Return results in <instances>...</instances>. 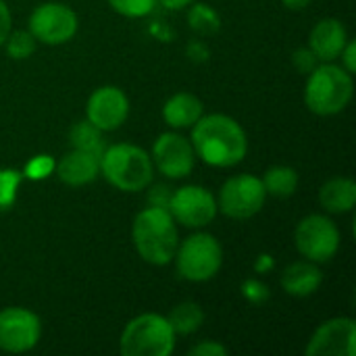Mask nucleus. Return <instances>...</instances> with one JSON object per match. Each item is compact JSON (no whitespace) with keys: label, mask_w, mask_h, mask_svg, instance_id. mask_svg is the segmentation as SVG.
I'll use <instances>...</instances> for the list:
<instances>
[{"label":"nucleus","mask_w":356,"mask_h":356,"mask_svg":"<svg viewBox=\"0 0 356 356\" xmlns=\"http://www.w3.org/2000/svg\"><path fill=\"white\" fill-rule=\"evenodd\" d=\"M10 25H13L10 10H8L6 2L0 0V46H4V40H6V35L10 33Z\"/></svg>","instance_id":"obj_31"},{"label":"nucleus","mask_w":356,"mask_h":356,"mask_svg":"<svg viewBox=\"0 0 356 356\" xmlns=\"http://www.w3.org/2000/svg\"><path fill=\"white\" fill-rule=\"evenodd\" d=\"M175 223L184 227H204L217 217V198L202 186H184L171 192L167 204Z\"/></svg>","instance_id":"obj_10"},{"label":"nucleus","mask_w":356,"mask_h":356,"mask_svg":"<svg viewBox=\"0 0 356 356\" xmlns=\"http://www.w3.org/2000/svg\"><path fill=\"white\" fill-rule=\"evenodd\" d=\"M188 355L192 356H225L227 355V348L219 342H200L196 344L194 348L188 350Z\"/></svg>","instance_id":"obj_29"},{"label":"nucleus","mask_w":356,"mask_h":356,"mask_svg":"<svg viewBox=\"0 0 356 356\" xmlns=\"http://www.w3.org/2000/svg\"><path fill=\"white\" fill-rule=\"evenodd\" d=\"M169 188L167 186H156L152 188L150 192V207H165L169 204V198H171V192H167Z\"/></svg>","instance_id":"obj_33"},{"label":"nucleus","mask_w":356,"mask_h":356,"mask_svg":"<svg viewBox=\"0 0 356 356\" xmlns=\"http://www.w3.org/2000/svg\"><path fill=\"white\" fill-rule=\"evenodd\" d=\"M355 94L353 73L344 67L323 63L315 67L307 79L305 88V102L311 113L321 117H332L342 113Z\"/></svg>","instance_id":"obj_4"},{"label":"nucleus","mask_w":356,"mask_h":356,"mask_svg":"<svg viewBox=\"0 0 356 356\" xmlns=\"http://www.w3.org/2000/svg\"><path fill=\"white\" fill-rule=\"evenodd\" d=\"M298 252L313 263H327L340 248V229L325 215H309L298 221L294 232Z\"/></svg>","instance_id":"obj_8"},{"label":"nucleus","mask_w":356,"mask_h":356,"mask_svg":"<svg viewBox=\"0 0 356 356\" xmlns=\"http://www.w3.org/2000/svg\"><path fill=\"white\" fill-rule=\"evenodd\" d=\"M100 173L121 192H140L150 186L154 175L152 159L134 144H113L100 154Z\"/></svg>","instance_id":"obj_3"},{"label":"nucleus","mask_w":356,"mask_h":356,"mask_svg":"<svg viewBox=\"0 0 356 356\" xmlns=\"http://www.w3.org/2000/svg\"><path fill=\"white\" fill-rule=\"evenodd\" d=\"M282 2L290 10H302V8H307L311 4V0H282Z\"/></svg>","instance_id":"obj_35"},{"label":"nucleus","mask_w":356,"mask_h":356,"mask_svg":"<svg viewBox=\"0 0 356 356\" xmlns=\"http://www.w3.org/2000/svg\"><path fill=\"white\" fill-rule=\"evenodd\" d=\"M200 117H202V102L188 92L173 94L163 106V119L173 129L192 127Z\"/></svg>","instance_id":"obj_18"},{"label":"nucleus","mask_w":356,"mask_h":356,"mask_svg":"<svg viewBox=\"0 0 356 356\" xmlns=\"http://www.w3.org/2000/svg\"><path fill=\"white\" fill-rule=\"evenodd\" d=\"M159 4H163L165 8H169V10H181V8H186V6H190L194 0H156Z\"/></svg>","instance_id":"obj_34"},{"label":"nucleus","mask_w":356,"mask_h":356,"mask_svg":"<svg viewBox=\"0 0 356 356\" xmlns=\"http://www.w3.org/2000/svg\"><path fill=\"white\" fill-rule=\"evenodd\" d=\"M190 23L194 29L202 31V33H211L219 29V17L217 13L207 6V4H196L190 13Z\"/></svg>","instance_id":"obj_27"},{"label":"nucleus","mask_w":356,"mask_h":356,"mask_svg":"<svg viewBox=\"0 0 356 356\" xmlns=\"http://www.w3.org/2000/svg\"><path fill=\"white\" fill-rule=\"evenodd\" d=\"M35 44L38 40L31 35V31H10L4 40V46H6V52L10 58L15 60H23V58H29L33 52H35Z\"/></svg>","instance_id":"obj_23"},{"label":"nucleus","mask_w":356,"mask_h":356,"mask_svg":"<svg viewBox=\"0 0 356 356\" xmlns=\"http://www.w3.org/2000/svg\"><path fill=\"white\" fill-rule=\"evenodd\" d=\"M131 240L142 261L163 267L175 257L179 238L175 219L165 207H148L140 211L131 225Z\"/></svg>","instance_id":"obj_2"},{"label":"nucleus","mask_w":356,"mask_h":356,"mask_svg":"<svg viewBox=\"0 0 356 356\" xmlns=\"http://www.w3.org/2000/svg\"><path fill=\"white\" fill-rule=\"evenodd\" d=\"M348 42V33H346V27L342 21L338 19H321L313 31H311V38H309V48L313 50V54L323 60V63H332L340 56L342 48L346 46Z\"/></svg>","instance_id":"obj_15"},{"label":"nucleus","mask_w":356,"mask_h":356,"mask_svg":"<svg viewBox=\"0 0 356 356\" xmlns=\"http://www.w3.org/2000/svg\"><path fill=\"white\" fill-rule=\"evenodd\" d=\"M175 348V332L167 317L144 313L134 317L119 340L123 356H169Z\"/></svg>","instance_id":"obj_5"},{"label":"nucleus","mask_w":356,"mask_h":356,"mask_svg":"<svg viewBox=\"0 0 356 356\" xmlns=\"http://www.w3.org/2000/svg\"><path fill=\"white\" fill-rule=\"evenodd\" d=\"M263 186L267 190V194L271 196H292L298 188V173L292 167L286 165H275L271 169H267L265 177H263Z\"/></svg>","instance_id":"obj_20"},{"label":"nucleus","mask_w":356,"mask_h":356,"mask_svg":"<svg viewBox=\"0 0 356 356\" xmlns=\"http://www.w3.org/2000/svg\"><path fill=\"white\" fill-rule=\"evenodd\" d=\"M242 292H244V296H246L250 302H257V305H261V302L267 300V296H269L267 288H265L261 282H257V280H248V282L244 284Z\"/></svg>","instance_id":"obj_28"},{"label":"nucleus","mask_w":356,"mask_h":356,"mask_svg":"<svg viewBox=\"0 0 356 356\" xmlns=\"http://www.w3.org/2000/svg\"><path fill=\"white\" fill-rule=\"evenodd\" d=\"M79 21L73 8L63 2H44L33 8L29 15V31L31 35L48 46H58L77 33Z\"/></svg>","instance_id":"obj_9"},{"label":"nucleus","mask_w":356,"mask_h":356,"mask_svg":"<svg viewBox=\"0 0 356 356\" xmlns=\"http://www.w3.org/2000/svg\"><path fill=\"white\" fill-rule=\"evenodd\" d=\"M321 282H323V273L319 271V267L313 261L292 263L282 273V288L286 290V294L298 296V298H307V296L315 294L319 290Z\"/></svg>","instance_id":"obj_17"},{"label":"nucleus","mask_w":356,"mask_h":356,"mask_svg":"<svg viewBox=\"0 0 356 356\" xmlns=\"http://www.w3.org/2000/svg\"><path fill=\"white\" fill-rule=\"evenodd\" d=\"M69 142L73 148L77 150H86V152H92L96 156L102 154L104 150V142H102V131L92 125L88 119L86 121H79L71 127L69 131Z\"/></svg>","instance_id":"obj_22"},{"label":"nucleus","mask_w":356,"mask_h":356,"mask_svg":"<svg viewBox=\"0 0 356 356\" xmlns=\"http://www.w3.org/2000/svg\"><path fill=\"white\" fill-rule=\"evenodd\" d=\"M356 323L350 317H334L317 327L307 355L309 356H355Z\"/></svg>","instance_id":"obj_14"},{"label":"nucleus","mask_w":356,"mask_h":356,"mask_svg":"<svg viewBox=\"0 0 356 356\" xmlns=\"http://www.w3.org/2000/svg\"><path fill=\"white\" fill-rule=\"evenodd\" d=\"M21 181L23 173L19 169H0V211L13 209Z\"/></svg>","instance_id":"obj_24"},{"label":"nucleus","mask_w":356,"mask_h":356,"mask_svg":"<svg viewBox=\"0 0 356 356\" xmlns=\"http://www.w3.org/2000/svg\"><path fill=\"white\" fill-rule=\"evenodd\" d=\"M192 148L200 161L211 167H234L248 152L244 127L221 113L202 115L192 125Z\"/></svg>","instance_id":"obj_1"},{"label":"nucleus","mask_w":356,"mask_h":356,"mask_svg":"<svg viewBox=\"0 0 356 356\" xmlns=\"http://www.w3.org/2000/svg\"><path fill=\"white\" fill-rule=\"evenodd\" d=\"M319 202L327 213H350L356 204V184L348 177H334L319 190Z\"/></svg>","instance_id":"obj_19"},{"label":"nucleus","mask_w":356,"mask_h":356,"mask_svg":"<svg viewBox=\"0 0 356 356\" xmlns=\"http://www.w3.org/2000/svg\"><path fill=\"white\" fill-rule=\"evenodd\" d=\"M152 165L171 179H181L192 173L196 163V152L192 142L175 131H165L152 146Z\"/></svg>","instance_id":"obj_12"},{"label":"nucleus","mask_w":356,"mask_h":356,"mask_svg":"<svg viewBox=\"0 0 356 356\" xmlns=\"http://www.w3.org/2000/svg\"><path fill=\"white\" fill-rule=\"evenodd\" d=\"M115 13L129 17V19H140L146 17L154 10L156 0H108Z\"/></svg>","instance_id":"obj_25"},{"label":"nucleus","mask_w":356,"mask_h":356,"mask_svg":"<svg viewBox=\"0 0 356 356\" xmlns=\"http://www.w3.org/2000/svg\"><path fill=\"white\" fill-rule=\"evenodd\" d=\"M42 336L40 317L21 307H8L0 311V350L4 353H29L35 348Z\"/></svg>","instance_id":"obj_11"},{"label":"nucleus","mask_w":356,"mask_h":356,"mask_svg":"<svg viewBox=\"0 0 356 356\" xmlns=\"http://www.w3.org/2000/svg\"><path fill=\"white\" fill-rule=\"evenodd\" d=\"M54 169L63 184L71 188H79L94 181L100 175V156L73 148L56 163Z\"/></svg>","instance_id":"obj_16"},{"label":"nucleus","mask_w":356,"mask_h":356,"mask_svg":"<svg viewBox=\"0 0 356 356\" xmlns=\"http://www.w3.org/2000/svg\"><path fill=\"white\" fill-rule=\"evenodd\" d=\"M129 115V100L125 92L117 86L96 88L86 104V119L100 131L119 129Z\"/></svg>","instance_id":"obj_13"},{"label":"nucleus","mask_w":356,"mask_h":356,"mask_svg":"<svg viewBox=\"0 0 356 356\" xmlns=\"http://www.w3.org/2000/svg\"><path fill=\"white\" fill-rule=\"evenodd\" d=\"M317 60H319V58L313 54L311 48H302V50H298V52L294 54V63L298 65L300 71H313V69L317 67Z\"/></svg>","instance_id":"obj_30"},{"label":"nucleus","mask_w":356,"mask_h":356,"mask_svg":"<svg viewBox=\"0 0 356 356\" xmlns=\"http://www.w3.org/2000/svg\"><path fill=\"white\" fill-rule=\"evenodd\" d=\"M54 167H56V161L50 156V154H38L33 156L31 161H27V165L23 167V177L27 179H33V181H40V179H46L54 173Z\"/></svg>","instance_id":"obj_26"},{"label":"nucleus","mask_w":356,"mask_h":356,"mask_svg":"<svg viewBox=\"0 0 356 356\" xmlns=\"http://www.w3.org/2000/svg\"><path fill=\"white\" fill-rule=\"evenodd\" d=\"M355 54H356V44L353 42V40H348L346 42V46L342 48V52H340V56H342V67L348 71V73H355L356 71V58H355Z\"/></svg>","instance_id":"obj_32"},{"label":"nucleus","mask_w":356,"mask_h":356,"mask_svg":"<svg viewBox=\"0 0 356 356\" xmlns=\"http://www.w3.org/2000/svg\"><path fill=\"white\" fill-rule=\"evenodd\" d=\"M267 198L263 179L250 173L229 177L217 196V209L229 219H250L254 217Z\"/></svg>","instance_id":"obj_7"},{"label":"nucleus","mask_w":356,"mask_h":356,"mask_svg":"<svg viewBox=\"0 0 356 356\" xmlns=\"http://www.w3.org/2000/svg\"><path fill=\"white\" fill-rule=\"evenodd\" d=\"M177 273L188 282H209L223 265V248L211 234H194L177 244L175 250Z\"/></svg>","instance_id":"obj_6"},{"label":"nucleus","mask_w":356,"mask_h":356,"mask_svg":"<svg viewBox=\"0 0 356 356\" xmlns=\"http://www.w3.org/2000/svg\"><path fill=\"white\" fill-rule=\"evenodd\" d=\"M167 321L175 334L188 336V334H194L196 330H200V325L204 321V313L196 302H181V305L173 307Z\"/></svg>","instance_id":"obj_21"}]
</instances>
